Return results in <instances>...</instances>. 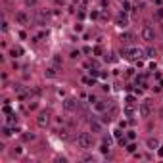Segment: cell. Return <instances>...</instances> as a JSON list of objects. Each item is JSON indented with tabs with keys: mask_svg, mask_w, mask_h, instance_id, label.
<instances>
[{
	"mask_svg": "<svg viewBox=\"0 0 163 163\" xmlns=\"http://www.w3.org/2000/svg\"><path fill=\"white\" fill-rule=\"evenodd\" d=\"M121 56L125 58V60H132V62H136V60H140V58H144V52L140 50V48H123L121 50Z\"/></svg>",
	"mask_w": 163,
	"mask_h": 163,
	"instance_id": "obj_1",
	"label": "cell"
},
{
	"mask_svg": "<svg viewBox=\"0 0 163 163\" xmlns=\"http://www.w3.org/2000/svg\"><path fill=\"white\" fill-rule=\"evenodd\" d=\"M90 146H92V136H90L88 132H79V134H77V148L88 150Z\"/></svg>",
	"mask_w": 163,
	"mask_h": 163,
	"instance_id": "obj_2",
	"label": "cell"
},
{
	"mask_svg": "<svg viewBox=\"0 0 163 163\" xmlns=\"http://www.w3.org/2000/svg\"><path fill=\"white\" fill-rule=\"evenodd\" d=\"M140 37H142V40H146V42H154V40H156V31H154V27H152L150 23H144L142 29H140Z\"/></svg>",
	"mask_w": 163,
	"mask_h": 163,
	"instance_id": "obj_3",
	"label": "cell"
},
{
	"mask_svg": "<svg viewBox=\"0 0 163 163\" xmlns=\"http://www.w3.org/2000/svg\"><path fill=\"white\" fill-rule=\"evenodd\" d=\"M52 121V113L48 111V109H42V111L37 115V125L40 127V129H46V127L50 125Z\"/></svg>",
	"mask_w": 163,
	"mask_h": 163,
	"instance_id": "obj_4",
	"label": "cell"
},
{
	"mask_svg": "<svg viewBox=\"0 0 163 163\" xmlns=\"http://www.w3.org/2000/svg\"><path fill=\"white\" fill-rule=\"evenodd\" d=\"M138 113H140V117H150L152 113V102L150 100H142L140 102V106H138Z\"/></svg>",
	"mask_w": 163,
	"mask_h": 163,
	"instance_id": "obj_5",
	"label": "cell"
},
{
	"mask_svg": "<svg viewBox=\"0 0 163 163\" xmlns=\"http://www.w3.org/2000/svg\"><path fill=\"white\" fill-rule=\"evenodd\" d=\"M104 125H106V123L102 119H98V117H92V119H90V131L94 132V134H102V132H104Z\"/></svg>",
	"mask_w": 163,
	"mask_h": 163,
	"instance_id": "obj_6",
	"label": "cell"
},
{
	"mask_svg": "<svg viewBox=\"0 0 163 163\" xmlns=\"http://www.w3.org/2000/svg\"><path fill=\"white\" fill-rule=\"evenodd\" d=\"M115 25L119 27V29H127V27H129V17H127V12L125 13L121 12L119 15L115 17Z\"/></svg>",
	"mask_w": 163,
	"mask_h": 163,
	"instance_id": "obj_7",
	"label": "cell"
},
{
	"mask_svg": "<svg viewBox=\"0 0 163 163\" xmlns=\"http://www.w3.org/2000/svg\"><path fill=\"white\" fill-rule=\"evenodd\" d=\"M77 104H79V102L75 100V98H65V100H63V109H65V111H77Z\"/></svg>",
	"mask_w": 163,
	"mask_h": 163,
	"instance_id": "obj_8",
	"label": "cell"
},
{
	"mask_svg": "<svg viewBox=\"0 0 163 163\" xmlns=\"http://www.w3.org/2000/svg\"><path fill=\"white\" fill-rule=\"evenodd\" d=\"M15 21H17L19 25H29V23H31V17H29L25 12H17L15 13Z\"/></svg>",
	"mask_w": 163,
	"mask_h": 163,
	"instance_id": "obj_9",
	"label": "cell"
},
{
	"mask_svg": "<svg viewBox=\"0 0 163 163\" xmlns=\"http://www.w3.org/2000/svg\"><path fill=\"white\" fill-rule=\"evenodd\" d=\"M146 146H148V150H159V140L156 136H150L146 140Z\"/></svg>",
	"mask_w": 163,
	"mask_h": 163,
	"instance_id": "obj_10",
	"label": "cell"
},
{
	"mask_svg": "<svg viewBox=\"0 0 163 163\" xmlns=\"http://www.w3.org/2000/svg\"><path fill=\"white\" fill-rule=\"evenodd\" d=\"M44 77H46V79H54V77H58V69H56V65H52V67L46 69V71H44Z\"/></svg>",
	"mask_w": 163,
	"mask_h": 163,
	"instance_id": "obj_11",
	"label": "cell"
},
{
	"mask_svg": "<svg viewBox=\"0 0 163 163\" xmlns=\"http://www.w3.org/2000/svg\"><path fill=\"white\" fill-rule=\"evenodd\" d=\"M132 40H134V35L132 33H123L121 35V42L123 44H132Z\"/></svg>",
	"mask_w": 163,
	"mask_h": 163,
	"instance_id": "obj_12",
	"label": "cell"
},
{
	"mask_svg": "<svg viewBox=\"0 0 163 163\" xmlns=\"http://www.w3.org/2000/svg\"><path fill=\"white\" fill-rule=\"evenodd\" d=\"M94 109H96L98 113H104V111L107 109V104H106V102H98V100H96V102H94Z\"/></svg>",
	"mask_w": 163,
	"mask_h": 163,
	"instance_id": "obj_13",
	"label": "cell"
},
{
	"mask_svg": "<svg viewBox=\"0 0 163 163\" xmlns=\"http://www.w3.org/2000/svg\"><path fill=\"white\" fill-rule=\"evenodd\" d=\"M10 54H12L13 58H19V56H23V48H21V46H13L12 50H10Z\"/></svg>",
	"mask_w": 163,
	"mask_h": 163,
	"instance_id": "obj_14",
	"label": "cell"
},
{
	"mask_svg": "<svg viewBox=\"0 0 163 163\" xmlns=\"http://www.w3.org/2000/svg\"><path fill=\"white\" fill-rule=\"evenodd\" d=\"M115 138H117V142H119L121 146H125V144H127V138L123 136V132H121V131H115Z\"/></svg>",
	"mask_w": 163,
	"mask_h": 163,
	"instance_id": "obj_15",
	"label": "cell"
},
{
	"mask_svg": "<svg viewBox=\"0 0 163 163\" xmlns=\"http://www.w3.org/2000/svg\"><path fill=\"white\" fill-rule=\"evenodd\" d=\"M134 113H136V111L132 109V106H129V104H127V106H125V115L129 117V119H134Z\"/></svg>",
	"mask_w": 163,
	"mask_h": 163,
	"instance_id": "obj_16",
	"label": "cell"
},
{
	"mask_svg": "<svg viewBox=\"0 0 163 163\" xmlns=\"http://www.w3.org/2000/svg\"><path fill=\"white\" fill-rule=\"evenodd\" d=\"M58 136L62 140H67L69 138V129H58Z\"/></svg>",
	"mask_w": 163,
	"mask_h": 163,
	"instance_id": "obj_17",
	"label": "cell"
},
{
	"mask_svg": "<svg viewBox=\"0 0 163 163\" xmlns=\"http://www.w3.org/2000/svg\"><path fill=\"white\" fill-rule=\"evenodd\" d=\"M94 79H96V77H92V79H90V77H85V79H83V83H85V85H90V87H94Z\"/></svg>",
	"mask_w": 163,
	"mask_h": 163,
	"instance_id": "obj_18",
	"label": "cell"
},
{
	"mask_svg": "<svg viewBox=\"0 0 163 163\" xmlns=\"http://www.w3.org/2000/svg\"><path fill=\"white\" fill-rule=\"evenodd\" d=\"M13 132V129H10V127H2V134H4V136H10V134H12Z\"/></svg>",
	"mask_w": 163,
	"mask_h": 163,
	"instance_id": "obj_19",
	"label": "cell"
},
{
	"mask_svg": "<svg viewBox=\"0 0 163 163\" xmlns=\"http://www.w3.org/2000/svg\"><path fill=\"white\" fill-rule=\"evenodd\" d=\"M35 134H33V132H25V134H23V140H27V142H29V140H35Z\"/></svg>",
	"mask_w": 163,
	"mask_h": 163,
	"instance_id": "obj_20",
	"label": "cell"
},
{
	"mask_svg": "<svg viewBox=\"0 0 163 163\" xmlns=\"http://www.w3.org/2000/svg\"><path fill=\"white\" fill-rule=\"evenodd\" d=\"M100 152H102V154H107V152H109V144H106V142H102V146H100Z\"/></svg>",
	"mask_w": 163,
	"mask_h": 163,
	"instance_id": "obj_21",
	"label": "cell"
},
{
	"mask_svg": "<svg viewBox=\"0 0 163 163\" xmlns=\"http://www.w3.org/2000/svg\"><path fill=\"white\" fill-rule=\"evenodd\" d=\"M8 123H13V121H17V115H15V113H8Z\"/></svg>",
	"mask_w": 163,
	"mask_h": 163,
	"instance_id": "obj_22",
	"label": "cell"
},
{
	"mask_svg": "<svg viewBox=\"0 0 163 163\" xmlns=\"http://www.w3.org/2000/svg\"><path fill=\"white\" fill-rule=\"evenodd\" d=\"M127 152H129V154H134V152H136V144H132L131 142V144L127 146Z\"/></svg>",
	"mask_w": 163,
	"mask_h": 163,
	"instance_id": "obj_23",
	"label": "cell"
},
{
	"mask_svg": "<svg viewBox=\"0 0 163 163\" xmlns=\"http://www.w3.org/2000/svg\"><path fill=\"white\" fill-rule=\"evenodd\" d=\"M52 63H54V65H62V58L54 56V58H52Z\"/></svg>",
	"mask_w": 163,
	"mask_h": 163,
	"instance_id": "obj_24",
	"label": "cell"
},
{
	"mask_svg": "<svg viewBox=\"0 0 163 163\" xmlns=\"http://www.w3.org/2000/svg\"><path fill=\"white\" fill-rule=\"evenodd\" d=\"M146 56H148V58H154V56H156V50H154V48H148V50H146Z\"/></svg>",
	"mask_w": 163,
	"mask_h": 163,
	"instance_id": "obj_25",
	"label": "cell"
},
{
	"mask_svg": "<svg viewBox=\"0 0 163 163\" xmlns=\"http://www.w3.org/2000/svg\"><path fill=\"white\" fill-rule=\"evenodd\" d=\"M92 54H94V56H102V46H96L94 50H92Z\"/></svg>",
	"mask_w": 163,
	"mask_h": 163,
	"instance_id": "obj_26",
	"label": "cell"
},
{
	"mask_svg": "<svg viewBox=\"0 0 163 163\" xmlns=\"http://www.w3.org/2000/svg\"><path fill=\"white\" fill-rule=\"evenodd\" d=\"M134 102H136V98H134V96H127V104H129V106H132Z\"/></svg>",
	"mask_w": 163,
	"mask_h": 163,
	"instance_id": "obj_27",
	"label": "cell"
},
{
	"mask_svg": "<svg viewBox=\"0 0 163 163\" xmlns=\"http://www.w3.org/2000/svg\"><path fill=\"white\" fill-rule=\"evenodd\" d=\"M2 111H4V113H12V107L8 106V104H4V107H2Z\"/></svg>",
	"mask_w": 163,
	"mask_h": 163,
	"instance_id": "obj_28",
	"label": "cell"
},
{
	"mask_svg": "<svg viewBox=\"0 0 163 163\" xmlns=\"http://www.w3.org/2000/svg\"><path fill=\"white\" fill-rule=\"evenodd\" d=\"M40 92H42V90H40L38 87H35V88H33V94H35V96H40Z\"/></svg>",
	"mask_w": 163,
	"mask_h": 163,
	"instance_id": "obj_29",
	"label": "cell"
},
{
	"mask_svg": "<svg viewBox=\"0 0 163 163\" xmlns=\"http://www.w3.org/2000/svg\"><path fill=\"white\" fill-rule=\"evenodd\" d=\"M104 142H106V144H109V146H111L113 138H111V136H104Z\"/></svg>",
	"mask_w": 163,
	"mask_h": 163,
	"instance_id": "obj_30",
	"label": "cell"
},
{
	"mask_svg": "<svg viewBox=\"0 0 163 163\" xmlns=\"http://www.w3.org/2000/svg\"><path fill=\"white\" fill-rule=\"evenodd\" d=\"M2 33H8V21H2Z\"/></svg>",
	"mask_w": 163,
	"mask_h": 163,
	"instance_id": "obj_31",
	"label": "cell"
},
{
	"mask_svg": "<svg viewBox=\"0 0 163 163\" xmlns=\"http://www.w3.org/2000/svg\"><path fill=\"white\" fill-rule=\"evenodd\" d=\"M37 4V0H25V6H35Z\"/></svg>",
	"mask_w": 163,
	"mask_h": 163,
	"instance_id": "obj_32",
	"label": "cell"
},
{
	"mask_svg": "<svg viewBox=\"0 0 163 163\" xmlns=\"http://www.w3.org/2000/svg\"><path fill=\"white\" fill-rule=\"evenodd\" d=\"M127 136L131 138V140H134V136H136V134H134V131H129V132H127Z\"/></svg>",
	"mask_w": 163,
	"mask_h": 163,
	"instance_id": "obj_33",
	"label": "cell"
},
{
	"mask_svg": "<svg viewBox=\"0 0 163 163\" xmlns=\"http://www.w3.org/2000/svg\"><path fill=\"white\" fill-rule=\"evenodd\" d=\"M156 15H157V17H161V19H163V8H159V10H157V12H156Z\"/></svg>",
	"mask_w": 163,
	"mask_h": 163,
	"instance_id": "obj_34",
	"label": "cell"
},
{
	"mask_svg": "<svg viewBox=\"0 0 163 163\" xmlns=\"http://www.w3.org/2000/svg\"><path fill=\"white\" fill-rule=\"evenodd\" d=\"M79 54H81L79 50H73V52H71V58H79Z\"/></svg>",
	"mask_w": 163,
	"mask_h": 163,
	"instance_id": "obj_35",
	"label": "cell"
},
{
	"mask_svg": "<svg viewBox=\"0 0 163 163\" xmlns=\"http://www.w3.org/2000/svg\"><path fill=\"white\" fill-rule=\"evenodd\" d=\"M75 31H77V33L83 31V25H81V23H77V25H75Z\"/></svg>",
	"mask_w": 163,
	"mask_h": 163,
	"instance_id": "obj_36",
	"label": "cell"
},
{
	"mask_svg": "<svg viewBox=\"0 0 163 163\" xmlns=\"http://www.w3.org/2000/svg\"><path fill=\"white\" fill-rule=\"evenodd\" d=\"M85 161H94V156H85Z\"/></svg>",
	"mask_w": 163,
	"mask_h": 163,
	"instance_id": "obj_37",
	"label": "cell"
},
{
	"mask_svg": "<svg viewBox=\"0 0 163 163\" xmlns=\"http://www.w3.org/2000/svg\"><path fill=\"white\" fill-rule=\"evenodd\" d=\"M83 52H85V54H90V52H92V48H88V46H85V48H83Z\"/></svg>",
	"mask_w": 163,
	"mask_h": 163,
	"instance_id": "obj_38",
	"label": "cell"
},
{
	"mask_svg": "<svg viewBox=\"0 0 163 163\" xmlns=\"http://www.w3.org/2000/svg\"><path fill=\"white\" fill-rule=\"evenodd\" d=\"M157 156H159V157H163V148H159V150H157Z\"/></svg>",
	"mask_w": 163,
	"mask_h": 163,
	"instance_id": "obj_39",
	"label": "cell"
},
{
	"mask_svg": "<svg viewBox=\"0 0 163 163\" xmlns=\"http://www.w3.org/2000/svg\"><path fill=\"white\" fill-rule=\"evenodd\" d=\"M161 148H163V146H161Z\"/></svg>",
	"mask_w": 163,
	"mask_h": 163,
	"instance_id": "obj_40",
	"label": "cell"
}]
</instances>
